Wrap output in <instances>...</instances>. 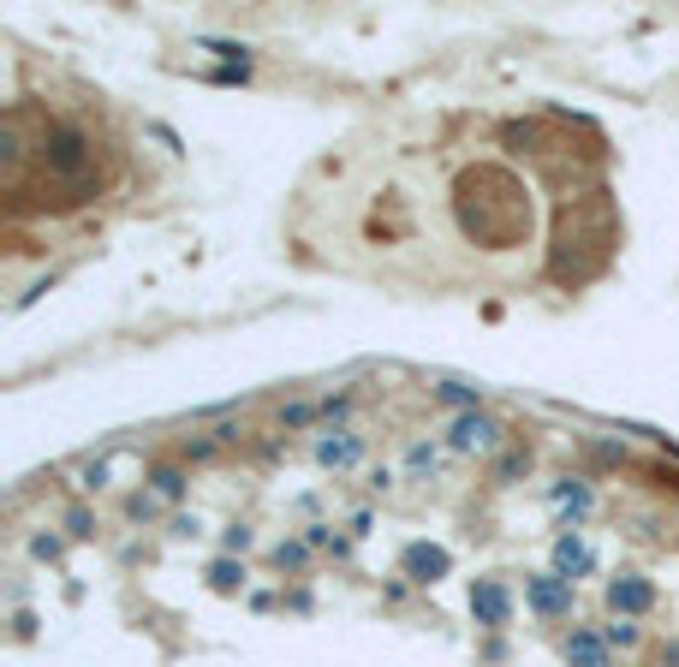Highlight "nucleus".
<instances>
[{"label":"nucleus","instance_id":"obj_15","mask_svg":"<svg viewBox=\"0 0 679 667\" xmlns=\"http://www.w3.org/2000/svg\"><path fill=\"white\" fill-rule=\"evenodd\" d=\"M317 418H322V399H293V406H281V430H310Z\"/></svg>","mask_w":679,"mask_h":667},{"label":"nucleus","instance_id":"obj_23","mask_svg":"<svg viewBox=\"0 0 679 667\" xmlns=\"http://www.w3.org/2000/svg\"><path fill=\"white\" fill-rule=\"evenodd\" d=\"M78 489H90V495H96V489H108V459L84 465V471H78Z\"/></svg>","mask_w":679,"mask_h":667},{"label":"nucleus","instance_id":"obj_26","mask_svg":"<svg viewBox=\"0 0 679 667\" xmlns=\"http://www.w3.org/2000/svg\"><path fill=\"white\" fill-rule=\"evenodd\" d=\"M197 531H203V524H197V512H192V519H185V512L173 519V536H197Z\"/></svg>","mask_w":679,"mask_h":667},{"label":"nucleus","instance_id":"obj_17","mask_svg":"<svg viewBox=\"0 0 679 667\" xmlns=\"http://www.w3.org/2000/svg\"><path fill=\"white\" fill-rule=\"evenodd\" d=\"M602 638H608L614 650H638V644H644V626H638V620H608V626H602Z\"/></svg>","mask_w":679,"mask_h":667},{"label":"nucleus","instance_id":"obj_24","mask_svg":"<svg viewBox=\"0 0 679 667\" xmlns=\"http://www.w3.org/2000/svg\"><path fill=\"white\" fill-rule=\"evenodd\" d=\"M346 411H351V394H329V399H322V418H329V423H340Z\"/></svg>","mask_w":679,"mask_h":667},{"label":"nucleus","instance_id":"obj_10","mask_svg":"<svg viewBox=\"0 0 679 667\" xmlns=\"http://www.w3.org/2000/svg\"><path fill=\"white\" fill-rule=\"evenodd\" d=\"M548 507H555L560 519H584V512L596 507V489H590L584 477H555V483H548Z\"/></svg>","mask_w":679,"mask_h":667},{"label":"nucleus","instance_id":"obj_3","mask_svg":"<svg viewBox=\"0 0 679 667\" xmlns=\"http://www.w3.org/2000/svg\"><path fill=\"white\" fill-rule=\"evenodd\" d=\"M471 620L483 626V632H507V626H513L507 578H471Z\"/></svg>","mask_w":679,"mask_h":667},{"label":"nucleus","instance_id":"obj_5","mask_svg":"<svg viewBox=\"0 0 679 667\" xmlns=\"http://www.w3.org/2000/svg\"><path fill=\"white\" fill-rule=\"evenodd\" d=\"M524 602H531V614H543V620H566L572 614V584L555 572H531L524 578Z\"/></svg>","mask_w":679,"mask_h":667},{"label":"nucleus","instance_id":"obj_21","mask_svg":"<svg viewBox=\"0 0 679 667\" xmlns=\"http://www.w3.org/2000/svg\"><path fill=\"white\" fill-rule=\"evenodd\" d=\"M185 459H215V453H221V435H185Z\"/></svg>","mask_w":679,"mask_h":667},{"label":"nucleus","instance_id":"obj_12","mask_svg":"<svg viewBox=\"0 0 679 667\" xmlns=\"http://www.w3.org/2000/svg\"><path fill=\"white\" fill-rule=\"evenodd\" d=\"M430 394L442 399V406H453V418H459V411H483V387H471V382H453V375H447V382H435Z\"/></svg>","mask_w":679,"mask_h":667},{"label":"nucleus","instance_id":"obj_7","mask_svg":"<svg viewBox=\"0 0 679 667\" xmlns=\"http://www.w3.org/2000/svg\"><path fill=\"white\" fill-rule=\"evenodd\" d=\"M399 572H406L411 584H442V578L453 572V555L442 543H411L406 555H399Z\"/></svg>","mask_w":679,"mask_h":667},{"label":"nucleus","instance_id":"obj_25","mask_svg":"<svg viewBox=\"0 0 679 667\" xmlns=\"http://www.w3.org/2000/svg\"><path fill=\"white\" fill-rule=\"evenodd\" d=\"M30 555L36 560H60V536H30Z\"/></svg>","mask_w":679,"mask_h":667},{"label":"nucleus","instance_id":"obj_11","mask_svg":"<svg viewBox=\"0 0 679 667\" xmlns=\"http://www.w3.org/2000/svg\"><path fill=\"white\" fill-rule=\"evenodd\" d=\"M399 465H406L411 483H430V477L442 471V447H435V442H406V459H399Z\"/></svg>","mask_w":679,"mask_h":667},{"label":"nucleus","instance_id":"obj_1","mask_svg":"<svg viewBox=\"0 0 679 667\" xmlns=\"http://www.w3.org/2000/svg\"><path fill=\"white\" fill-rule=\"evenodd\" d=\"M36 168H42L54 185L84 192V185H90V173H96V144H90V132H84L78 120H48L42 137H36Z\"/></svg>","mask_w":679,"mask_h":667},{"label":"nucleus","instance_id":"obj_14","mask_svg":"<svg viewBox=\"0 0 679 667\" xmlns=\"http://www.w3.org/2000/svg\"><path fill=\"white\" fill-rule=\"evenodd\" d=\"M531 471V447H501V459H495V483H513V477H524Z\"/></svg>","mask_w":679,"mask_h":667},{"label":"nucleus","instance_id":"obj_13","mask_svg":"<svg viewBox=\"0 0 679 667\" xmlns=\"http://www.w3.org/2000/svg\"><path fill=\"white\" fill-rule=\"evenodd\" d=\"M185 483H192V477H185L180 465H156V471H149V495H161V501H185Z\"/></svg>","mask_w":679,"mask_h":667},{"label":"nucleus","instance_id":"obj_9","mask_svg":"<svg viewBox=\"0 0 679 667\" xmlns=\"http://www.w3.org/2000/svg\"><path fill=\"white\" fill-rule=\"evenodd\" d=\"M317 465L322 471H351V465L363 459V435H351V430H329V435H317Z\"/></svg>","mask_w":679,"mask_h":667},{"label":"nucleus","instance_id":"obj_6","mask_svg":"<svg viewBox=\"0 0 679 667\" xmlns=\"http://www.w3.org/2000/svg\"><path fill=\"white\" fill-rule=\"evenodd\" d=\"M560 656H566V667H614V644L602 638V626H572Z\"/></svg>","mask_w":679,"mask_h":667},{"label":"nucleus","instance_id":"obj_20","mask_svg":"<svg viewBox=\"0 0 679 667\" xmlns=\"http://www.w3.org/2000/svg\"><path fill=\"white\" fill-rule=\"evenodd\" d=\"M161 507H168V501H161V495H149V489H144V495H132V501H125V519H137V524H144V519H156Z\"/></svg>","mask_w":679,"mask_h":667},{"label":"nucleus","instance_id":"obj_22","mask_svg":"<svg viewBox=\"0 0 679 667\" xmlns=\"http://www.w3.org/2000/svg\"><path fill=\"white\" fill-rule=\"evenodd\" d=\"M250 543H257V536H250V524H226V531H221V548H226V555H245Z\"/></svg>","mask_w":679,"mask_h":667},{"label":"nucleus","instance_id":"obj_16","mask_svg":"<svg viewBox=\"0 0 679 667\" xmlns=\"http://www.w3.org/2000/svg\"><path fill=\"white\" fill-rule=\"evenodd\" d=\"M269 560L281 566V572H298V566L310 560V543H305V536H293V543H274V548H269Z\"/></svg>","mask_w":679,"mask_h":667},{"label":"nucleus","instance_id":"obj_8","mask_svg":"<svg viewBox=\"0 0 679 667\" xmlns=\"http://www.w3.org/2000/svg\"><path fill=\"white\" fill-rule=\"evenodd\" d=\"M590 572H596V548H590L578 531H560L555 536V578L578 584V578H590Z\"/></svg>","mask_w":679,"mask_h":667},{"label":"nucleus","instance_id":"obj_4","mask_svg":"<svg viewBox=\"0 0 679 667\" xmlns=\"http://www.w3.org/2000/svg\"><path fill=\"white\" fill-rule=\"evenodd\" d=\"M650 608H656V584H650L644 572L608 578V614H614V620H644Z\"/></svg>","mask_w":679,"mask_h":667},{"label":"nucleus","instance_id":"obj_19","mask_svg":"<svg viewBox=\"0 0 679 667\" xmlns=\"http://www.w3.org/2000/svg\"><path fill=\"white\" fill-rule=\"evenodd\" d=\"M60 524H66V536H78V543H84V536H96V531H102L90 507H66V512H60Z\"/></svg>","mask_w":679,"mask_h":667},{"label":"nucleus","instance_id":"obj_2","mask_svg":"<svg viewBox=\"0 0 679 667\" xmlns=\"http://www.w3.org/2000/svg\"><path fill=\"white\" fill-rule=\"evenodd\" d=\"M447 447L465 453V459H489V453L507 447V423L495 418V411H459V418H447Z\"/></svg>","mask_w":679,"mask_h":667},{"label":"nucleus","instance_id":"obj_18","mask_svg":"<svg viewBox=\"0 0 679 667\" xmlns=\"http://www.w3.org/2000/svg\"><path fill=\"white\" fill-rule=\"evenodd\" d=\"M209 584H215V590H238V584H245V560L221 555L215 566H209Z\"/></svg>","mask_w":679,"mask_h":667}]
</instances>
